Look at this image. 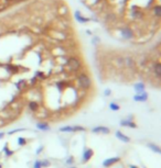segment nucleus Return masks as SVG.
<instances>
[{
  "instance_id": "nucleus-27",
  "label": "nucleus",
  "mask_w": 161,
  "mask_h": 168,
  "mask_svg": "<svg viewBox=\"0 0 161 168\" xmlns=\"http://www.w3.org/2000/svg\"><path fill=\"white\" fill-rule=\"evenodd\" d=\"M60 131L61 132H74V128L72 125H65V126H62Z\"/></svg>"
},
{
  "instance_id": "nucleus-5",
  "label": "nucleus",
  "mask_w": 161,
  "mask_h": 168,
  "mask_svg": "<svg viewBox=\"0 0 161 168\" xmlns=\"http://www.w3.org/2000/svg\"><path fill=\"white\" fill-rule=\"evenodd\" d=\"M121 57H123V65H124L125 68L131 69V70H135L137 68V62L132 56L125 55Z\"/></svg>"
},
{
  "instance_id": "nucleus-9",
  "label": "nucleus",
  "mask_w": 161,
  "mask_h": 168,
  "mask_svg": "<svg viewBox=\"0 0 161 168\" xmlns=\"http://www.w3.org/2000/svg\"><path fill=\"white\" fill-rule=\"evenodd\" d=\"M94 156V150L92 148H86L83 152V156H82V163L86 164L88 161H91V158Z\"/></svg>"
},
{
  "instance_id": "nucleus-24",
  "label": "nucleus",
  "mask_w": 161,
  "mask_h": 168,
  "mask_svg": "<svg viewBox=\"0 0 161 168\" xmlns=\"http://www.w3.org/2000/svg\"><path fill=\"white\" fill-rule=\"evenodd\" d=\"M148 146L150 147V149L151 150H153L155 153H157V154H160L161 153V148L158 146V145H156V144H152V143H149Z\"/></svg>"
},
{
  "instance_id": "nucleus-32",
  "label": "nucleus",
  "mask_w": 161,
  "mask_h": 168,
  "mask_svg": "<svg viewBox=\"0 0 161 168\" xmlns=\"http://www.w3.org/2000/svg\"><path fill=\"white\" fill-rule=\"evenodd\" d=\"M22 131H25V129H17V130L8 132V134H9V135H12V134H16V133H18V132H22Z\"/></svg>"
},
{
  "instance_id": "nucleus-20",
  "label": "nucleus",
  "mask_w": 161,
  "mask_h": 168,
  "mask_svg": "<svg viewBox=\"0 0 161 168\" xmlns=\"http://www.w3.org/2000/svg\"><path fill=\"white\" fill-rule=\"evenodd\" d=\"M35 126L40 131H44V132L45 131H49L51 129V126H50V124L48 122H38L37 124H35Z\"/></svg>"
},
{
  "instance_id": "nucleus-16",
  "label": "nucleus",
  "mask_w": 161,
  "mask_h": 168,
  "mask_svg": "<svg viewBox=\"0 0 161 168\" xmlns=\"http://www.w3.org/2000/svg\"><path fill=\"white\" fill-rule=\"evenodd\" d=\"M5 69L7 70V73L9 75L11 74H17L18 73V66H16V65H12V64H7L6 66H5Z\"/></svg>"
},
{
  "instance_id": "nucleus-6",
  "label": "nucleus",
  "mask_w": 161,
  "mask_h": 168,
  "mask_svg": "<svg viewBox=\"0 0 161 168\" xmlns=\"http://www.w3.org/2000/svg\"><path fill=\"white\" fill-rule=\"evenodd\" d=\"M74 19L76 22H78L80 24H86V23H88V22L91 21V18L83 16V14L80 13V10H76L74 12Z\"/></svg>"
},
{
  "instance_id": "nucleus-8",
  "label": "nucleus",
  "mask_w": 161,
  "mask_h": 168,
  "mask_svg": "<svg viewBox=\"0 0 161 168\" xmlns=\"http://www.w3.org/2000/svg\"><path fill=\"white\" fill-rule=\"evenodd\" d=\"M152 74L155 75L157 79L161 78V63L159 61L152 63Z\"/></svg>"
},
{
  "instance_id": "nucleus-11",
  "label": "nucleus",
  "mask_w": 161,
  "mask_h": 168,
  "mask_svg": "<svg viewBox=\"0 0 161 168\" xmlns=\"http://www.w3.org/2000/svg\"><path fill=\"white\" fill-rule=\"evenodd\" d=\"M120 157L119 156H116V157H109V158H107L105 159L104 162H103V166L104 167H111L113 165H115V164H117L118 162H120Z\"/></svg>"
},
{
  "instance_id": "nucleus-2",
  "label": "nucleus",
  "mask_w": 161,
  "mask_h": 168,
  "mask_svg": "<svg viewBox=\"0 0 161 168\" xmlns=\"http://www.w3.org/2000/svg\"><path fill=\"white\" fill-rule=\"evenodd\" d=\"M46 33L51 38H53L56 42H64L68 38V34L66 32L60 31V30H56V29H53V28L48 29Z\"/></svg>"
},
{
  "instance_id": "nucleus-37",
  "label": "nucleus",
  "mask_w": 161,
  "mask_h": 168,
  "mask_svg": "<svg viewBox=\"0 0 161 168\" xmlns=\"http://www.w3.org/2000/svg\"><path fill=\"white\" fill-rule=\"evenodd\" d=\"M73 163H74V157H72V156H71L68 161H66V164H73Z\"/></svg>"
},
{
  "instance_id": "nucleus-36",
  "label": "nucleus",
  "mask_w": 161,
  "mask_h": 168,
  "mask_svg": "<svg viewBox=\"0 0 161 168\" xmlns=\"http://www.w3.org/2000/svg\"><path fill=\"white\" fill-rule=\"evenodd\" d=\"M42 150H43V146H40V147H39V148L37 149L35 154H37V155H39V154H41V153H42Z\"/></svg>"
},
{
  "instance_id": "nucleus-40",
  "label": "nucleus",
  "mask_w": 161,
  "mask_h": 168,
  "mask_svg": "<svg viewBox=\"0 0 161 168\" xmlns=\"http://www.w3.org/2000/svg\"><path fill=\"white\" fill-rule=\"evenodd\" d=\"M129 168H138V166H136V165H130Z\"/></svg>"
},
{
  "instance_id": "nucleus-26",
  "label": "nucleus",
  "mask_w": 161,
  "mask_h": 168,
  "mask_svg": "<svg viewBox=\"0 0 161 168\" xmlns=\"http://www.w3.org/2000/svg\"><path fill=\"white\" fill-rule=\"evenodd\" d=\"M109 109L112 111H119L120 110V106L118 103H116V102H111L109 103Z\"/></svg>"
},
{
  "instance_id": "nucleus-13",
  "label": "nucleus",
  "mask_w": 161,
  "mask_h": 168,
  "mask_svg": "<svg viewBox=\"0 0 161 168\" xmlns=\"http://www.w3.org/2000/svg\"><path fill=\"white\" fill-rule=\"evenodd\" d=\"M52 54L54 56H62V55H66V47L64 46H53L52 49Z\"/></svg>"
},
{
  "instance_id": "nucleus-18",
  "label": "nucleus",
  "mask_w": 161,
  "mask_h": 168,
  "mask_svg": "<svg viewBox=\"0 0 161 168\" xmlns=\"http://www.w3.org/2000/svg\"><path fill=\"white\" fill-rule=\"evenodd\" d=\"M134 89H135L136 93L143 92V91H146V85L143 82H141V81H139V82H136L134 85Z\"/></svg>"
},
{
  "instance_id": "nucleus-33",
  "label": "nucleus",
  "mask_w": 161,
  "mask_h": 168,
  "mask_svg": "<svg viewBox=\"0 0 161 168\" xmlns=\"http://www.w3.org/2000/svg\"><path fill=\"white\" fill-rule=\"evenodd\" d=\"M35 77H40L41 79H45V76L42 72H37V74H35Z\"/></svg>"
},
{
  "instance_id": "nucleus-14",
  "label": "nucleus",
  "mask_w": 161,
  "mask_h": 168,
  "mask_svg": "<svg viewBox=\"0 0 161 168\" xmlns=\"http://www.w3.org/2000/svg\"><path fill=\"white\" fill-rule=\"evenodd\" d=\"M115 135L117 137L118 140H120L121 142H124V143H129L130 142V137L127 136L126 134H124L121 131H116L115 132Z\"/></svg>"
},
{
  "instance_id": "nucleus-23",
  "label": "nucleus",
  "mask_w": 161,
  "mask_h": 168,
  "mask_svg": "<svg viewBox=\"0 0 161 168\" xmlns=\"http://www.w3.org/2000/svg\"><path fill=\"white\" fill-rule=\"evenodd\" d=\"M2 152L5 153V155H6L7 157L12 156L13 154H14V152H13V150H10V149H9V147H8V143L5 144V146H3V148H2Z\"/></svg>"
},
{
  "instance_id": "nucleus-4",
  "label": "nucleus",
  "mask_w": 161,
  "mask_h": 168,
  "mask_svg": "<svg viewBox=\"0 0 161 168\" xmlns=\"http://www.w3.org/2000/svg\"><path fill=\"white\" fill-rule=\"evenodd\" d=\"M119 35L125 41H131L135 38V31L129 25H125L119 29Z\"/></svg>"
},
{
  "instance_id": "nucleus-30",
  "label": "nucleus",
  "mask_w": 161,
  "mask_h": 168,
  "mask_svg": "<svg viewBox=\"0 0 161 168\" xmlns=\"http://www.w3.org/2000/svg\"><path fill=\"white\" fill-rule=\"evenodd\" d=\"M74 132H82V131H85L86 129L84 126H80V125H74Z\"/></svg>"
},
{
  "instance_id": "nucleus-31",
  "label": "nucleus",
  "mask_w": 161,
  "mask_h": 168,
  "mask_svg": "<svg viewBox=\"0 0 161 168\" xmlns=\"http://www.w3.org/2000/svg\"><path fill=\"white\" fill-rule=\"evenodd\" d=\"M51 165V163L48 161V159H44V161H41V166L42 167H49Z\"/></svg>"
},
{
  "instance_id": "nucleus-42",
  "label": "nucleus",
  "mask_w": 161,
  "mask_h": 168,
  "mask_svg": "<svg viewBox=\"0 0 161 168\" xmlns=\"http://www.w3.org/2000/svg\"><path fill=\"white\" fill-rule=\"evenodd\" d=\"M70 168H76V167H74V166H72V167H70Z\"/></svg>"
},
{
  "instance_id": "nucleus-29",
  "label": "nucleus",
  "mask_w": 161,
  "mask_h": 168,
  "mask_svg": "<svg viewBox=\"0 0 161 168\" xmlns=\"http://www.w3.org/2000/svg\"><path fill=\"white\" fill-rule=\"evenodd\" d=\"M25 144H27V140H25V137H19L18 145H20V146H25Z\"/></svg>"
},
{
  "instance_id": "nucleus-28",
  "label": "nucleus",
  "mask_w": 161,
  "mask_h": 168,
  "mask_svg": "<svg viewBox=\"0 0 161 168\" xmlns=\"http://www.w3.org/2000/svg\"><path fill=\"white\" fill-rule=\"evenodd\" d=\"M102 42V40H100V37L99 36H92V40H91V43L95 45V46H97L98 44H100Z\"/></svg>"
},
{
  "instance_id": "nucleus-15",
  "label": "nucleus",
  "mask_w": 161,
  "mask_h": 168,
  "mask_svg": "<svg viewBox=\"0 0 161 168\" xmlns=\"http://www.w3.org/2000/svg\"><path fill=\"white\" fill-rule=\"evenodd\" d=\"M151 13H152V16L157 18V20H159L161 17V6L158 3V5H155V6L152 7V9H151Z\"/></svg>"
},
{
  "instance_id": "nucleus-7",
  "label": "nucleus",
  "mask_w": 161,
  "mask_h": 168,
  "mask_svg": "<svg viewBox=\"0 0 161 168\" xmlns=\"http://www.w3.org/2000/svg\"><path fill=\"white\" fill-rule=\"evenodd\" d=\"M119 124H120V126L130 128V129H137V128H138L137 123L132 120V117H129V119H127V120H121Z\"/></svg>"
},
{
  "instance_id": "nucleus-10",
  "label": "nucleus",
  "mask_w": 161,
  "mask_h": 168,
  "mask_svg": "<svg viewBox=\"0 0 161 168\" xmlns=\"http://www.w3.org/2000/svg\"><path fill=\"white\" fill-rule=\"evenodd\" d=\"M92 132L95 133V134H109L111 133V129L107 128V126H104V125H98V126H95L92 129Z\"/></svg>"
},
{
  "instance_id": "nucleus-35",
  "label": "nucleus",
  "mask_w": 161,
  "mask_h": 168,
  "mask_svg": "<svg viewBox=\"0 0 161 168\" xmlns=\"http://www.w3.org/2000/svg\"><path fill=\"white\" fill-rule=\"evenodd\" d=\"M34 168H42V166H41V161H35L34 162Z\"/></svg>"
},
{
  "instance_id": "nucleus-34",
  "label": "nucleus",
  "mask_w": 161,
  "mask_h": 168,
  "mask_svg": "<svg viewBox=\"0 0 161 168\" xmlns=\"http://www.w3.org/2000/svg\"><path fill=\"white\" fill-rule=\"evenodd\" d=\"M111 94H112V90H111V89H108V88L105 89V91H104V96H105V97H109Z\"/></svg>"
},
{
  "instance_id": "nucleus-25",
  "label": "nucleus",
  "mask_w": 161,
  "mask_h": 168,
  "mask_svg": "<svg viewBox=\"0 0 161 168\" xmlns=\"http://www.w3.org/2000/svg\"><path fill=\"white\" fill-rule=\"evenodd\" d=\"M16 86L18 88L19 90H22V89H25L27 87V81L25 79H22V80H19L17 84H16Z\"/></svg>"
},
{
  "instance_id": "nucleus-17",
  "label": "nucleus",
  "mask_w": 161,
  "mask_h": 168,
  "mask_svg": "<svg viewBox=\"0 0 161 168\" xmlns=\"http://www.w3.org/2000/svg\"><path fill=\"white\" fill-rule=\"evenodd\" d=\"M56 13L60 14L61 17H65V16L68 14V8L65 5H61V6L56 9Z\"/></svg>"
},
{
  "instance_id": "nucleus-39",
  "label": "nucleus",
  "mask_w": 161,
  "mask_h": 168,
  "mask_svg": "<svg viewBox=\"0 0 161 168\" xmlns=\"http://www.w3.org/2000/svg\"><path fill=\"white\" fill-rule=\"evenodd\" d=\"M3 136H5V133L3 132H0V140H2Z\"/></svg>"
},
{
  "instance_id": "nucleus-19",
  "label": "nucleus",
  "mask_w": 161,
  "mask_h": 168,
  "mask_svg": "<svg viewBox=\"0 0 161 168\" xmlns=\"http://www.w3.org/2000/svg\"><path fill=\"white\" fill-rule=\"evenodd\" d=\"M28 107H29L30 111L32 112H37L40 109V105H39V102L35 101V100H30L29 103H28Z\"/></svg>"
},
{
  "instance_id": "nucleus-1",
  "label": "nucleus",
  "mask_w": 161,
  "mask_h": 168,
  "mask_svg": "<svg viewBox=\"0 0 161 168\" xmlns=\"http://www.w3.org/2000/svg\"><path fill=\"white\" fill-rule=\"evenodd\" d=\"M82 68V63L80 58L76 56H71L68 58V62L65 65V72H68L70 74H75Z\"/></svg>"
},
{
  "instance_id": "nucleus-38",
  "label": "nucleus",
  "mask_w": 161,
  "mask_h": 168,
  "mask_svg": "<svg viewBox=\"0 0 161 168\" xmlns=\"http://www.w3.org/2000/svg\"><path fill=\"white\" fill-rule=\"evenodd\" d=\"M2 125H5V120L3 119H0V126H2Z\"/></svg>"
},
{
  "instance_id": "nucleus-12",
  "label": "nucleus",
  "mask_w": 161,
  "mask_h": 168,
  "mask_svg": "<svg viewBox=\"0 0 161 168\" xmlns=\"http://www.w3.org/2000/svg\"><path fill=\"white\" fill-rule=\"evenodd\" d=\"M148 98H149L148 92L147 91H143V92H140V93H136L132 99L135 100L136 102H146L148 100Z\"/></svg>"
},
{
  "instance_id": "nucleus-22",
  "label": "nucleus",
  "mask_w": 161,
  "mask_h": 168,
  "mask_svg": "<svg viewBox=\"0 0 161 168\" xmlns=\"http://www.w3.org/2000/svg\"><path fill=\"white\" fill-rule=\"evenodd\" d=\"M114 64H115V66L118 67V68H124V65H123V57H121V56L115 57Z\"/></svg>"
},
{
  "instance_id": "nucleus-41",
  "label": "nucleus",
  "mask_w": 161,
  "mask_h": 168,
  "mask_svg": "<svg viewBox=\"0 0 161 168\" xmlns=\"http://www.w3.org/2000/svg\"><path fill=\"white\" fill-rule=\"evenodd\" d=\"M0 168H2V165H1V164H0Z\"/></svg>"
},
{
  "instance_id": "nucleus-21",
  "label": "nucleus",
  "mask_w": 161,
  "mask_h": 168,
  "mask_svg": "<svg viewBox=\"0 0 161 168\" xmlns=\"http://www.w3.org/2000/svg\"><path fill=\"white\" fill-rule=\"evenodd\" d=\"M68 56L66 55H62V56H56L55 58V62L59 64V65H61V66H65L66 65V62H68Z\"/></svg>"
},
{
  "instance_id": "nucleus-3",
  "label": "nucleus",
  "mask_w": 161,
  "mask_h": 168,
  "mask_svg": "<svg viewBox=\"0 0 161 168\" xmlns=\"http://www.w3.org/2000/svg\"><path fill=\"white\" fill-rule=\"evenodd\" d=\"M76 81H77V85L80 89H83V90H88L92 87V80L89 78V76L86 74V73H80L78 74L77 78H76Z\"/></svg>"
}]
</instances>
